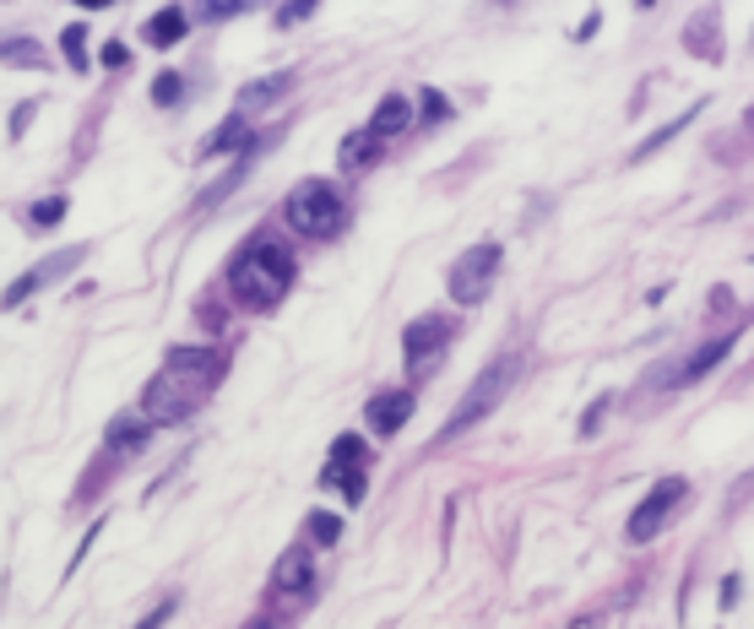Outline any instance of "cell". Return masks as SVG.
Returning <instances> with one entry per match:
<instances>
[{
	"label": "cell",
	"instance_id": "7a4b0ae2",
	"mask_svg": "<svg viewBox=\"0 0 754 629\" xmlns=\"http://www.w3.org/2000/svg\"><path fill=\"white\" fill-rule=\"evenodd\" d=\"M288 282H294V255L283 250L277 239H255L229 266V288H234V299L245 310H272L288 294Z\"/></svg>",
	"mask_w": 754,
	"mask_h": 629
},
{
	"label": "cell",
	"instance_id": "7402d4cb",
	"mask_svg": "<svg viewBox=\"0 0 754 629\" xmlns=\"http://www.w3.org/2000/svg\"><path fill=\"white\" fill-rule=\"evenodd\" d=\"M255 629H277V625H272V619H261V625H255Z\"/></svg>",
	"mask_w": 754,
	"mask_h": 629
},
{
	"label": "cell",
	"instance_id": "30bf717a",
	"mask_svg": "<svg viewBox=\"0 0 754 629\" xmlns=\"http://www.w3.org/2000/svg\"><path fill=\"white\" fill-rule=\"evenodd\" d=\"M364 418H370V435H396L413 418V391H375Z\"/></svg>",
	"mask_w": 754,
	"mask_h": 629
},
{
	"label": "cell",
	"instance_id": "2e32d148",
	"mask_svg": "<svg viewBox=\"0 0 754 629\" xmlns=\"http://www.w3.org/2000/svg\"><path fill=\"white\" fill-rule=\"evenodd\" d=\"M28 217H33V228H55V223L65 217V195H50V201H39Z\"/></svg>",
	"mask_w": 754,
	"mask_h": 629
},
{
	"label": "cell",
	"instance_id": "8fae6325",
	"mask_svg": "<svg viewBox=\"0 0 754 629\" xmlns=\"http://www.w3.org/2000/svg\"><path fill=\"white\" fill-rule=\"evenodd\" d=\"M380 147H385V141H380V136H375L370 126H364V130H353V136L342 141V152H337L342 174H359V169H370V163L380 158Z\"/></svg>",
	"mask_w": 754,
	"mask_h": 629
},
{
	"label": "cell",
	"instance_id": "ba28073f",
	"mask_svg": "<svg viewBox=\"0 0 754 629\" xmlns=\"http://www.w3.org/2000/svg\"><path fill=\"white\" fill-rule=\"evenodd\" d=\"M684 504V478H662L646 500L635 504V515H629V543H651V537H662V526L673 521V510Z\"/></svg>",
	"mask_w": 754,
	"mask_h": 629
},
{
	"label": "cell",
	"instance_id": "6da1fadb",
	"mask_svg": "<svg viewBox=\"0 0 754 629\" xmlns=\"http://www.w3.org/2000/svg\"><path fill=\"white\" fill-rule=\"evenodd\" d=\"M223 370H229V359L217 348H174L163 359V370L147 380V391H141V418L147 424H180V418H190L212 396V385L223 380Z\"/></svg>",
	"mask_w": 754,
	"mask_h": 629
},
{
	"label": "cell",
	"instance_id": "8992f818",
	"mask_svg": "<svg viewBox=\"0 0 754 629\" xmlns=\"http://www.w3.org/2000/svg\"><path fill=\"white\" fill-rule=\"evenodd\" d=\"M495 277H500V245H472V250L450 266L445 288H450L456 305H484L489 288H495Z\"/></svg>",
	"mask_w": 754,
	"mask_h": 629
},
{
	"label": "cell",
	"instance_id": "9a60e30c",
	"mask_svg": "<svg viewBox=\"0 0 754 629\" xmlns=\"http://www.w3.org/2000/svg\"><path fill=\"white\" fill-rule=\"evenodd\" d=\"M283 87H288V76H266V82H255L251 93L240 98V109H255V104H272V98H277Z\"/></svg>",
	"mask_w": 754,
	"mask_h": 629
},
{
	"label": "cell",
	"instance_id": "52a82bcc",
	"mask_svg": "<svg viewBox=\"0 0 754 629\" xmlns=\"http://www.w3.org/2000/svg\"><path fill=\"white\" fill-rule=\"evenodd\" d=\"M370 445L359 440V435H342V440L331 445V456H326V472H320V483H337L342 489V500L359 504L370 494Z\"/></svg>",
	"mask_w": 754,
	"mask_h": 629
},
{
	"label": "cell",
	"instance_id": "5bb4252c",
	"mask_svg": "<svg viewBox=\"0 0 754 629\" xmlns=\"http://www.w3.org/2000/svg\"><path fill=\"white\" fill-rule=\"evenodd\" d=\"M141 440H147V435H141V424H136V418H120V424L109 429V450H120V456H130Z\"/></svg>",
	"mask_w": 754,
	"mask_h": 629
},
{
	"label": "cell",
	"instance_id": "7c38bea8",
	"mask_svg": "<svg viewBox=\"0 0 754 629\" xmlns=\"http://www.w3.org/2000/svg\"><path fill=\"white\" fill-rule=\"evenodd\" d=\"M413 126V109H407V98L402 93H391V98H380L375 120H370V130H375L380 141H391V136H402V130Z\"/></svg>",
	"mask_w": 754,
	"mask_h": 629
},
{
	"label": "cell",
	"instance_id": "5b68a950",
	"mask_svg": "<svg viewBox=\"0 0 754 629\" xmlns=\"http://www.w3.org/2000/svg\"><path fill=\"white\" fill-rule=\"evenodd\" d=\"M450 314H418L407 331H402V359H407V375L413 380H424V375H435L440 370V359H445V348H450Z\"/></svg>",
	"mask_w": 754,
	"mask_h": 629
},
{
	"label": "cell",
	"instance_id": "3957f363",
	"mask_svg": "<svg viewBox=\"0 0 754 629\" xmlns=\"http://www.w3.org/2000/svg\"><path fill=\"white\" fill-rule=\"evenodd\" d=\"M516 370H521V359L510 353V359H495L484 375L467 385V396H461V407L445 418V429H440V440H456V435H467L472 424H484L489 413H495V402H500L505 391H510V380H516Z\"/></svg>",
	"mask_w": 754,
	"mask_h": 629
},
{
	"label": "cell",
	"instance_id": "ffe728a7",
	"mask_svg": "<svg viewBox=\"0 0 754 629\" xmlns=\"http://www.w3.org/2000/svg\"><path fill=\"white\" fill-rule=\"evenodd\" d=\"M65 61L76 65V71L87 65V55H82V28H71V33H65Z\"/></svg>",
	"mask_w": 754,
	"mask_h": 629
},
{
	"label": "cell",
	"instance_id": "44dd1931",
	"mask_svg": "<svg viewBox=\"0 0 754 629\" xmlns=\"http://www.w3.org/2000/svg\"><path fill=\"white\" fill-rule=\"evenodd\" d=\"M163 619H169V603H163V608H152V614H147V619H141V625H136V629H158V625H163Z\"/></svg>",
	"mask_w": 754,
	"mask_h": 629
},
{
	"label": "cell",
	"instance_id": "e0dca14e",
	"mask_svg": "<svg viewBox=\"0 0 754 629\" xmlns=\"http://www.w3.org/2000/svg\"><path fill=\"white\" fill-rule=\"evenodd\" d=\"M234 141L245 147V120H240V115H234L229 126H223V130H217V136H212V141H206V152H229Z\"/></svg>",
	"mask_w": 754,
	"mask_h": 629
},
{
	"label": "cell",
	"instance_id": "277c9868",
	"mask_svg": "<svg viewBox=\"0 0 754 629\" xmlns=\"http://www.w3.org/2000/svg\"><path fill=\"white\" fill-rule=\"evenodd\" d=\"M288 228L305 234V239H331L342 228V195L326 180H305V185L288 195Z\"/></svg>",
	"mask_w": 754,
	"mask_h": 629
},
{
	"label": "cell",
	"instance_id": "9c48e42d",
	"mask_svg": "<svg viewBox=\"0 0 754 629\" xmlns=\"http://www.w3.org/2000/svg\"><path fill=\"white\" fill-rule=\"evenodd\" d=\"M272 603L277 608H299V603H310L315 597V565L305 548H288L283 559H277V569H272Z\"/></svg>",
	"mask_w": 754,
	"mask_h": 629
},
{
	"label": "cell",
	"instance_id": "4fadbf2b",
	"mask_svg": "<svg viewBox=\"0 0 754 629\" xmlns=\"http://www.w3.org/2000/svg\"><path fill=\"white\" fill-rule=\"evenodd\" d=\"M141 33H147V44H152V50H174V44H180V33H185V11H180V6H169V11L147 17V28H141Z\"/></svg>",
	"mask_w": 754,
	"mask_h": 629
},
{
	"label": "cell",
	"instance_id": "ac0fdd59",
	"mask_svg": "<svg viewBox=\"0 0 754 629\" xmlns=\"http://www.w3.org/2000/svg\"><path fill=\"white\" fill-rule=\"evenodd\" d=\"M310 532L320 537V543H337V532H342V526H337V515H320V510H315V515H310Z\"/></svg>",
	"mask_w": 754,
	"mask_h": 629
},
{
	"label": "cell",
	"instance_id": "603a6c76",
	"mask_svg": "<svg viewBox=\"0 0 754 629\" xmlns=\"http://www.w3.org/2000/svg\"><path fill=\"white\" fill-rule=\"evenodd\" d=\"M750 130H754V109H750Z\"/></svg>",
	"mask_w": 754,
	"mask_h": 629
},
{
	"label": "cell",
	"instance_id": "d6986e66",
	"mask_svg": "<svg viewBox=\"0 0 754 629\" xmlns=\"http://www.w3.org/2000/svg\"><path fill=\"white\" fill-rule=\"evenodd\" d=\"M152 98H158V104H180V76H158V82H152Z\"/></svg>",
	"mask_w": 754,
	"mask_h": 629
}]
</instances>
